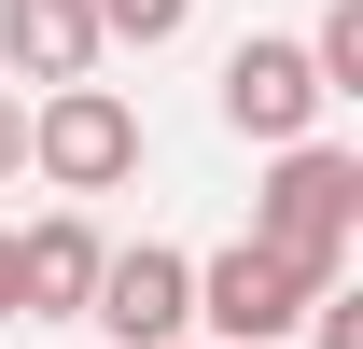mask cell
<instances>
[{
	"label": "cell",
	"mask_w": 363,
	"mask_h": 349,
	"mask_svg": "<svg viewBox=\"0 0 363 349\" xmlns=\"http://www.w3.org/2000/svg\"><path fill=\"white\" fill-rule=\"evenodd\" d=\"M308 307H321V294H308L279 252H252V238L196 252V349H294Z\"/></svg>",
	"instance_id": "3957f363"
},
{
	"label": "cell",
	"mask_w": 363,
	"mask_h": 349,
	"mask_svg": "<svg viewBox=\"0 0 363 349\" xmlns=\"http://www.w3.org/2000/svg\"><path fill=\"white\" fill-rule=\"evenodd\" d=\"M0 321H14V238H0Z\"/></svg>",
	"instance_id": "7c38bea8"
},
{
	"label": "cell",
	"mask_w": 363,
	"mask_h": 349,
	"mask_svg": "<svg viewBox=\"0 0 363 349\" xmlns=\"http://www.w3.org/2000/svg\"><path fill=\"white\" fill-rule=\"evenodd\" d=\"M84 14H98V56H112V43L154 56V43H182V28H196V0H84Z\"/></svg>",
	"instance_id": "9c48e42d"
},
{
	"label": "cell",
	"mask_w": 363,
	"mask_h": 349,
	"mask_svg": "<svg viewBox=\"0 0 363 349\" xmlns=\"http://www.w3.org/2000/svg\"><path fill=\"white\" fill-rule=\"evenodd\" d=\"M84 321H98L112 349H196V252H168V238L112 252L98 294H84Z\"/></svg>",
	"instance_id": "5b68a950"
},
{
	"label": "cell",
	"mask_w": 363,
	"mask_h": 349,
	"mask_svg": "<svg viewBox=\"0 0 363 349\" xmlns=\"http://www.w3.org/2000/svg\"><path fill=\"white\" fill-rule=\"evenodd\" d=\"M0 70L14 84H98V14L84 0H0Z\"/></svg>",
	"instance_id": "52a82bcc"
},
{
	"label": "cell",
	"mask_w": 363,
	"mask_h": 349,
	"mask_svg": "<svg viewBox=\"0 0 363 349\" xmlns=\"http://www.w3.org/2000/svg\"><path fill=\"white\" fill-rule=\"evenodd\" d=\"M308 70H321V98H363V0H321V28H308Z\"/></svg>",
	"instance_id": "ba28073f"
},
{
	"label": "cell",
	"mask_w": 363,
	"mask_h": 349,
	"mask_svg": "<svg viewBox=\"0 0 363 349\" xmlns=\"http://www.w3.org/2000/svg\"><path fill=\"white\" fill-rule=\"evenodd\" d=\"M14 168H28V98L0 84V182H14Z\"/></svg>",
	"instance_id": "8fae6325"
},
{
	"label": "cell",
	"mask_w": 363,
	"mask_h": 349,
	"mask_svg": "<svg viewBox=\"0 0 363 349\" xmlns=\"http://www.w3.org/2000/svg\"><path fill=\"white\" fill-rule=\"evenodd\" d=\"M140 98L126 84H56L28 98V168L56 182V210H84V196H112V182H140Z\"/></svg>",
	"instance_id": "7a4b0ae2"
},
{
	"label": "cell",
	"mask_w": 363,
	"mask_h": 349,
	"mask_svg": "<svg viewBox=\"0 0 363 349\" xmlns=\"http://www.w3.org/2000/svg\"><path fill=\"white\" fill-rule=\"evenodd\" d=\"M210 98H224V126L252 140V154H294V140H321V112H335L294 28H252V43H224V84H210Z\"/></svg>",
	"instance_id": "277c9868"
},
{
	"label": "cell",
	"mask_w": 363,
	"mask_h": 349,
	"mask_svg": "<svg viewBox=\"0 0 363 349\" xmlns=\"http://www.w3.org/2000/svg\"><path fill=\"white\" fill-rule=\"evenodd\" d=\"M308 349H363V294H321L308 307Z\"/></svg>",
	"instance_id": "30bf717a"
},
{
	"label": "cell",
	"mask_w": 363,
	"mask_h": 349,
	"mask_svg": "<svg viewBox=\"0 0 363 349\" xmlns=\"http://www.w3.org/2000/svg\"><path fill=\"white\" fill-rule=\"evenodd\" d=\"M350 238H363V154L350 140H294L252 182V252H279L308 294H350Z\"/></svg>",
	"instance_id": "6da1fadb"
},
{
	"label": "cell",
	"mask_w": 363,
	"mask_h": 349,
	"mask_svg": "<svg viewBox=\"0 0 363 349\" xmlns=\"http://www.w3.org/2000/svg\"><path fill=\"white\" fill-rule=\"evenodd\" d=\"M98 265H112V238H98L84 210H43L28 238H14V321H84Z\"/></svg>",
	"instance_id": "8992f818"
}]
</instances>
